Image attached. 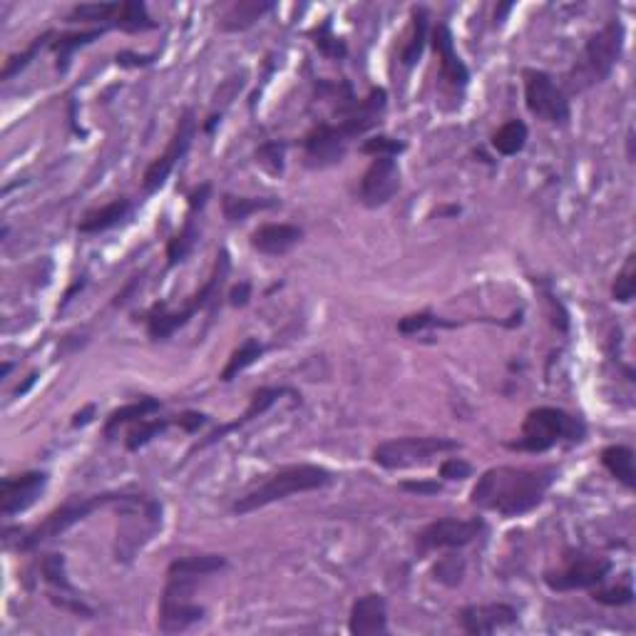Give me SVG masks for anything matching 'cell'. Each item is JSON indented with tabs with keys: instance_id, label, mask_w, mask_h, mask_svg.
Returning a JSON list of instances; mask_svg holds the SVG:
<instances>
[{
	"instance_id": "47",
	"label": "cell",
	"mask_w": 636,
	"mask_h": 636,
	"mask_svg": "<svg viewBox=\"0 0 636 636\" xmlns=\"http://www.w3.org/2000/svg\"><path fill=\"white\" fill-rule=\"evenodd\" d=\"M152 58L149 55H135V53H120L117 55V65L122 68H140V65H149Z\"/></svg>"
},
{
	"instance_id": "3",
	"label": "cell",
	"mask_w": 636,
	"mask_h": 636,
	"mask_svg": "<svg viewBox=\"0 0 636 636\" xmlns=\"http://www.w3.org/2000/svg\"><path fill=\"white\" fill-rule=\"evenodd\" d=\"M622 50H624V25L619 20H612L587 40V45L582 50V58L569 72V90L582 92V90L607 80L609 72L622 58Z\"/></svg>"
},
{
	"instance_id": "27",
	"label": "cell",
	"mask_w": 636,
	"mask_h": 636,
	"mask_svg": "<svg viewBox=\"0 0 636 636\" xmlns=\"http://www.w3.org/2000/svg\"><path fill=\"white\" fill-rule=\"evenodd\" d=\"M155 410H159V400H155V398H140V400H135V403L122 405V408L112 410L110 418H107L105 435L110 438L120 425L132 423V420H145L147 415L155 413Z\"/></svg>"
},
{
	"instance_id": "32",
	"label": "cell",
	"mask_w": 636,
	"mask_h": 636,
	"mask_svg": "<svg viewBox=\"0 0 636 636\" xmlns=\"http://www.w3.org/2000/svg\"><path fill=\"white\" fill-rule=\"evenodd\" d=\"M425 38H428V10L413 8V30H410V40L405 43L403 55H400L405 65H415L418 58L423 55Z\"/></svg>"
},
{
	"instance_id": "12",
	"label": "cell",
	"mask_w": 636,
	"mask_h": 636,
	"mask_svg": "<svg viewBox=\"0 0 636 636\" xmlns=\"http://www.w3.org/2000/svg\"><path fill=\"white\" fill-rule=\"evenodd\" d=\"M194 132H197V120H194L192 110H187V112L179 117L177 130H174V135L172 140H169L167 149H164L162 155L157 157L155 162L147 167L145 177H142V189H145L147 194L157 192V189L167 182V177L172 174L177 162H182V157L187 155V149L192 147Z\"/></svg>"
},
{
	"instance_id": "16",
	"label": "cell",
	"mask_w": 636,
	"mask_h": 636,
	"mask_svg": "<svg viewBox=\"0 0 636 636\" xmlns=\"http://www.w3.org/2000/svg\"><path fill=\"white\" fill-rule=\"evenodd\" d=\"M460 622L467 634H492L502 627H510L517 622V609L510 604H473L460 612Z\"/></svg>"
},
{
	"instance_id": "10",
	"label": "cell",
	"mask_w": 636,
	"mask_h": 636,
	"mask_svg": "<svg viewBox=\"0 0 636 636\" xmlns=\"http://www.w3.org/2000/svg\"><path fill=\"white\" fill-rule=\"evenodd\" d=\"M612 569V562L599 554H574L567 557L564 567L552 569L544 574V584L554 592H574V589H589L604 582Z\"/></svg>"
},
{
	"instance_id": "46",
	"label": "cell",
	"mask_w": 636,
	"mask_h": 636,
	"mask_svg": "<svg viewBox=\"0 0 636 636\" xmlns=\"http://www.w3.org/2000/svg\"><path fill=\"white\" fill-rule=\"evenodd\" d=\"M177 425H182L187 433H194V430H199L202 425H207V415L202 413H182L179 418H177Z\"/></svg>"
},
{
	"instance_id": "22",
	"label": "cell",
	"mask_w": 636,
	"mask_h": 636,
	"mask_svg": "<svg viewBox=\"0 0 636 636\" xmlns=\"http://www.w3.org/2000/svg\"><path fill=\"white\" fill-rule=\"evenodd\" d=\"M286 393V388H261V390H256L254 396H251V403H249V408H246V413L241 415L239 420H234V423H229V425H224V428H219V430H214L207 440L202 443V448L204 445H209V443H217L219 438H224L226 433H232V430H236L239 425H244V423H249V420H254V418H259V415H264L266 410H269L271 405L276 403V398L279 396H284Z\"/></svg>"
},
{
	"instance_id": "36",
	"label": "cell",
	"mask_w": 636,
	"mask_h": 636,
	"mask_svg": "<svg viewBox=\"0 0 636 636\" xmlns=\"http://www.w3.org/2000/svg\"><path fill=\"white\" fill-rule=\"evenodd\" d=\"M636 294V256L631 254L627 259V264H624V269L617 274V281H614V286H612V296H614V301H619V304H629V301L634 299Z\"/></svg>"
},
{
	"instance_id": "38",
	"label": "cell",
	"mask_w": 636,
	"mask_h": 636,
	"mask_svg": "<svg viewBox=\"0 0 636 636\" xmlns=\"http://www.w3.org/2000/svg\"><path fill=\"white\" fill-rule=\"evenodd\" d=\"M284 155H286V145L274 140V142H264L256 149V164H261L269 174L284 172Z\"/></svg>"
},
{
	"instance_id": "31",
	"label": "cell",
	"mask_w": 636,
	"mask_h": 636,
	"mask_svg": "<svg viewBox=\"0 0 636 636\" xmlns=\"http://www.w3.org/2000/svg\"><path fill=\"white\" fill-rule=\"evenodd\" d=\"M115 25L122 30H130V33L157 28L155 20L147 15L145 3H140V0L120 3V10H117V15H115Z\"/></svg>"
},
{
	"instance_id": "28",
	"label": "cell",
	"mask_w": 636,
	"mask_h": 636,
	"mask_svg": "<svg viewBox=\"0 0 636 636\" xmlns=\"http://www.w3.org/2000/svg\"><path fill=\"white\" fill-rule=\"evenodd\" d=\"M276 199H254V197H234V194H224L222 212L226 222H244L246 217L254 212H264L276 207Z\"/></svg>"
},
{
	"instance_id": "41",
	"label": "cell",
	"mask_w": 636,
	"mask_h": 636,
	"mask_svg": "<svg viewBox=\"0 0 636 636\" xmlns=\"http://www.w3.org/2000/svg\"><path fill=\"white\" fill-rule=\"evenodd\" d=\"M313 43H316V48L323 53V55H328V58H343L346 55V45H343V40L336 38V35H331V25H321V28L316 30V35H313Z\"/></svg>"
},
{
	"instance_id": "5",
	"label": "cell",
	"mask_w": 636,
	"mask_h": 636,
	"mask_svg": "<svg viewBox=\"0 0 636 636\" xmlns=\"http://www.w3.org/2000/svg\"><path fill=\"white\" fill-rule=\"evenodd\" d=\"M460 445L448 438H433V435H420V438H396L381 443L373 450V460L386 470H408L418 465L433 463V458L443 453H453Z\"/></svg>"
},
{
	"instance_id": "8",
	"label": "cell",
	"mask_w": 636,
	"mask_h": 636,
	"mask_svg": "<svg viewBox=\"0 0 636 636\" xmlns=\"http://www.w3.org/2000/svg\"><path fill=\"white\" fill-rule=\"evenodd\" d=\"M525 102L532 115L550 122L564 125L569 117V102L564 90L542 70H525Z\"/></svg>"
},
{
	"instance_id": "34",
	"label": "cell",
	"mask_w": 636,
	"mask_h": 636,
	"mask_svg": "<svg viewBox=\"0 0 636 636\" xmlns=\"http://www.w3.org/2000/svg\"><path fill=\"white\" fill-rule=\"evenodd\" d=\"M465 577V559L458 554H445L435 562L433 579L445 587H458Z\"/></svg>"
},
{
	"instance_id": "44",
	"label": "cell",
	"mask_w": 636,
	"mask_h": 636,
	"mask_svg": "<svg viewBox=\"0 0 636 636\" xmlns=\"http://www.w3.org/2000/svg\"><path fill=\"white\" fill-rule=\"evenodd\" d=\"M433 323H443V321H438L430 311H423V313H413V316L400 318L398 331L405 333V336H413V333H418V331H423V328L428 326H433Z\"/></svg>"
},
{
	"instance_id": "20",
	"label": "cell",
	"mask_w": 636,
	"mask_h": 636,
	"mask_svg": "<svg viewBox=\"0 0 636 636\" xmlns=\"http://www.w3.org/2000/svg\"><path fill=\"white\" fill-rule=\"evenodd\" d=\"M301 236H304V232L294 224H264L251 234V246L266 256H281V254L294 249Z\"/></svg>"
},
{
	"instance_id": "15",
	"label": "cell",
	"mask_w": 636,
	"mask_h": 636,
	"mask_svg": "<svg viewBox=\"0 0 636 636\" xmlns=\"http://www.w3.org/2000/svg\"><path fill=\"white\" fill-rule=\"evenodd\" d=\"M306 159L311 167H331L343 159L348 147L346 132L338 125H318L306 135Z\"/></svg>"
},
{
	"instance_id": "14",
	"label": "cell",
	"mask_w": 636,
	"mask_h": 636,
	"mask_svg": "<svg viewBox=\"0 0 636 636\" xmlns=\"http://www.w3.org/2000/svg\"><path fill=\"white\" fill-rule=\"evenodd\" d=\"M48 485L45 473H25L15 477H5L0 482V512L10 517L15 512L28 510L33 502L38 500L40 492Z\"/></svg>"
},
{
	"instance_id": "35",
	"label": "cell",
	"mask_w": 636,
	"mask_h": 636,
	"mask_svg": "<svg viewBox=\"0 0 636 636\" xmlns=\"http://www.w3.org/2000/svg\"><path fill=\"white\" fill-rule=\"evenodd\" d=\"M105 33V28L100 30H87V33H75V35H63V38H58L55 43H53V50L60 55V70L68 68V58L75 53L78 48H82V45H87V43H92V40H97L100 35Z\"/></svg>"
},
{
	"instance_id": "7",
	"label": "cell",
	"mask_w": 636,
	"mask_h": 636,
	"mask_svg": "<svg viewBox=\"0 0 636 636\" xmlns=\"http://www.w3.org/2000/svg\"><path fill=\"white\" fill-rule=\"evenodd\" d=\"M226 274H229V254L222 249L219 254H217V261H214L212 276L207 279V284L194 294L192 299L187 301V306H184L182 311H174V313H157V316L149 318V326H147L149 338L164 341V338L172 336L177 328H182L184 323H189V318H192L197 311H202L207 304H212V301L217 299V294H219V289H222Z\"/></svg>"
},
{
	"instance_id": "50",
	"label": "cell",
	"mask_w": 636,
	"mask_h": 636,
	"mask_svg": "<svg viewBox=\"0 0 636 636\" xmlns=\"http://www.w3.org/2000/svg\"><path fill=\"white\" fill-rule=\"evenodd\" d=\"M249 294H251L249 284H239V286H234L232 294H229V301H232V306H244V304L249 301Z\"/></svg>"
},
{
	"instance_id": "11",
	"label": "cell",
	"mask_w": 636,
	"mask_h": 636,
	"mask_svg": "<svg viewBox=\"0 0 636 636\" xmlns=\"http://www.w3.org/2000/svg\"><path fill=\"white\" fill-rule=\"evenodd\" d=\"M485 530V522L482 520H458V517H445V520L430 522L428 527L418 532V540L415 547L420 554L435 550H458L465 547Z\"/></svg>"
},
{
	"instance_id": "18",
	"label": "cell",
	"mask_w": 636,
	"mask_h": 636,
	"mask_svg": "<svg viewBox=\"0 0 636 636\" xmlns=\"http://www.w3.org/2000/svg\"><path fill=\"white\" fill-rule=\"evenodd\" d=\"M433 48L438 53L440 60V75L445 82H450L453 87H465L470 80V72L465 68V63L460 60V55L455 53L453 33L448 25H438L433 30Z\"/></svg>"
},
{
	"instance_id": "43",
	"label": "cell",
	"mask_w": 636,
	"mask_h": 636,
	"mask_svg": "<svg viewBox=\"0 0 636 636\" xmlns=\"http://www.w3.org/2000/svg\"><path fill=\"white\" fill-rule=\"evenodd\" d=\"M592 599L599 604H609V607H622V604H631L634 592L631 587H614V589H599L592 592Z\"/></svg>"
},
{
	"instance_id": "40",
	"label": "cell",
	"mask_w": 636,
	"mask_h": 636,
	"mask_svg": "<svg viewBox=\"0 0 636 636\" xmlns=\"http://www.w3.org/2000/svg\"><path fill=\"white\" fill-rule=\"evenodd\" d=\"M405 149L403 142H398V140H393V137H373V140H366L363 142V147H361V152L363 155H373V157H396L400 155Z\"/></svg>"
},
{
	"instance_id": "2",
	"label": "cell",
	"mask_w": 636,
	"mask_h": 636,
	"mask_svg": "<svg viewBox=\"0 0 636 636\" xmlns=\"http://www.w3.org/2000/svg\"><path fill=\"white\" fill-rule=\"evenodd\" d=\"M331 482V473L326 467H318V465H289V467H281L279 473L269 475L266 480L261 482L259 487L249 490L244 497L234 502L232 510L236 515H249L254 510H261L271 502L286 500L296 492H311L318 487H326Z\"/></svg>"
},
{
	"instance_id": "25",
	"label": "cell",
	"mask_w": 636,
	"mask_h": 636,
	"mask_svg": "<svg viewBox=\"0 0 636 636\" xmlns=\"http://www.w3.org/2000/svg\"><path fill=\"white\" fill-rule=\"evenodd\" d=\"M127 212H130V202H127V199H115V202L105 204L102 209H95V212L85 214V219L80 222L78 229L82 234L105 232V229H110V226H115V224L122 222V219L127 217Z\"/></svg>"
},
{
	"instance_id": "17",
	"label": "cell",
	"mask_w": 636,
	"mask_h": 636,
	"mask_svg": "<svg viewBox=\"0 0 636 636\" xmlns=\"http://www.w3.org/2000/svg\"><path fill=\"white\" fill-rule=\"evenodd\" d=\"M348 629L353 636H378L388 631V609L386 599L381 594L358 597L351 607Z\"/></svg>"
},
{
	"instance_id": "24",
	"label": "cell",
	"mask_w": 636,
	"mask_h": 636,
	"mask_svg": "<svg viewBox=\"0 0 636 636\" xmlns=\"http://www.w3.org/2000/svg\"><path fill=\"white\" fill-rule=\"evenodd\" d=\"M224 567H226V557H222V554H197V557L174 559L172 564L167 567V574L204 579L214 574V572H222Z\"/></svg>"
},
{
	"instance_id": "33",
	"label": "cell",
	"mask_w": 636,
	"mask_h": 636,
	"mask_svg": "<svg viewBox=\"0 0 636 636\" xmlns=\"http://www.w3.org/2000/svg\"><path fill=\"white\" fill-rule=\"evenodd\" d=\"M120 10V3H80L70 13V20H85V23H112Z\"/></svg>"
},
{
	"instance_id": "37",
	"label": "cell",
	"mask_w": 636,
	"mask_h": 636,
	"mask_svg": "<svg viewBox=\"0 0 636 636\" xmlns=\"http://www.w3.org/2000/svg\"><path fill=\"white\" fill-rule=\"evenodd\" d=\"M167 420H137V425L127 435V448L130 450H140L142 445H147L149 440H155L157 435L164 433Z\"/></svg>"
},
{
	"instance_id": "13",
	"label": "cell",
	"mask_w": 636,
	"mask_h": 636,
	"mask_svg": "<svg viewBox=\"0 0 636 636\" xmlns=\"http://www.w3.org/2000/svg\"><path fill=\"white\" fill-rule=\"evenodd\" d=\"M400 189V169L396 157H376L361 179V202L376 209L388 204Z\"/></svg>"
},
{
	"instance_id": "39",
	"label": "cell",
	"mask_w": 636,
	"mask_h": 636,
	"mask_svg": "<svg viewBox=\"0 0 636 636\" xmlns=\"http://www.w3.org/2000/svg\"><path fill=\"white\" fill-rule=\"evenodd\" d=\"M43 577L48 579L50 584H55L63 592H72L68 582V574H65V557L63 554H48L43 559Z\"/></svg>"
},
{
	"instance_id": "19",
	"label": "cell",
	"mask_w": 636,
	"mask_h": 636,
	"mask_svg": "<svg viewBox=\"0 0 636 636\" xmlns=\"http://www.w3.org/2000/svg\"><path fill=\"white\" fill-rule=\"evenodd\" d=\"M383 110H386V90H383V87H376V90H371V95H368L363 102L353 105V110L338 122V127L346 132L348 140H351V137L366 135L368 130L376 125Z\"/></svg>"
},
{
	"instance_id": "23",
	"label": "cell",
	"mask_w": 636,
	"mask_h": 636,
	"mask_svg": "<svg viewBox=\"0 0 636 636\" xmlns=\"http://www.w3.org/2000/svg\"><path fill=\"white\" fill-rule=\"evenodd\" d=\"M602 463L609 473L614 475L624 487L634 490L636 487V470H634V450L627 445H609L602 450Z\"/></svg>"
},
{
	"instance_id": "1",
	"label": "cell",
	"mask_w": 636,
	"mask_h": 636,
	"mask_svg": "<svg viewBox=\"0 0 636 636\" xmlns=\"http://www.w3.org/2000/svg\"><path fill=\"white\" fill-rule=\"evenodd\" d=\"M554 482V467H492L473 487L475 507L497 512L500 517H520L535 510Z\"/></svg>"
},
{
	"instance_id": "30",
	"label": "cell",
	"mask_w": 636,
	"mask_h": 636,
	"mask_svg": "<svg viewBox=\"0 0 636 636\" xmlns=\"http://www.w3.org/2000/svg\"><path fill=\"white\" fill-rule=\"evenodd\" d=\"M261 353H264V346H261L259 341H256V338H246V341H244V343H241V346L234 351L232 358L226 361V368L222 371L224 383L234 381V378L239 376L241 371H246L251 363H256Z\"/></svg>"
},
{
	"instance_id": "21",
	"label": "cell",
	"mask_w": 636,
	"mask_h": 636,
	"mask_svg": "<svg viewBox=\"0 0 636 636\" xmlns=\"http://www.w3.org/2000/svg\"><path fill=\"white\" fill-rule=\"evenodd\" d=\"M271 8H274V3H269V0H239V3H234L232 8L224 13L222 30H226V33H241V30L251 28L256 20L264 18Z\"/></svg>"
},
{
	"instance_id": "4",
	"label": "cell",
	"mask_w": 636,
	"mask_h": 636,
	"mask_svg": "<svg viewBox=\"0 0 636 636\" xmlns=\"http://www.w3.org/2000/svg\"><path fill=\"white\" fill-rule=\"evenodd\" d=\"M584 438V425L579 423L574 415L564 413L559 408H537L525 418L522 435L517 443H512L515 450H527V453H544L562 440H582Z\"/></svg>"
},
{
	"instance_id": "29",
	"label": "cell",
	"mask_w": 636,
	"mask_h": 636,
	"mask_svg": "<svg viewBox=\"0 0 636 636\" xmlns=\"http://www.w3.org/2000/svg\"><path fill=\"white\" fill-rule=\"evenodd\" d=\"M197 239H199V229H197V219H194V214L189 212L182 232L177 234V236H172L169 244H167V264H169V266L182 264V261L189 256V251L194 249Z\"/></svg>"
},
{
	"instance_id": "6",
	"label": "cell",
	"mask_w": 636,
	"mask_h": 636,
	"mask_svg": "<svg viewBox=\"0 0 636 636\" xmlns=\"http://www.w3.org/2000/svg\"><path fill=\"white\" fill-rule=\"evenodd\" d=\"M197 584H199V579L167 574V587L162 592L159 619H157V627H159L162 634L184 631V629H189L204 617V609L199 604H194L192 599Z\"/></svg>"
},
{
	"instance_id": "9",
	"label": "cell",
	"mask_w": 636,
	"mask_h": 636,
	"mask_svg": "<svg viewBox=\"0 0 636 636\" xmlns=\"http://www.w3.org/2000/svg\"><path fill=\"white\" fill-rule=\"evenodd\" d=\"M115 500H117V495H97V497H85V500H80V497L68 500L65 505H60L55 512H50L48 517H45V522L30 532L28 537L23 540V550H33V547H38V544H43V542L53 540V537H60V535H63L65 530H70L75 522L85 520L87 515H92V512L100 510L102 505Z\"/></svg>"
},
{
	"instance_id": "49",
	"label": "cell",
	"mask_w": 636,
	"mask_h": 636,
	"mask_svg": "<svg viewBox=\"0 0 636 636\" xmlns=\"http://www.w3.org/2000/svg\"><path fill=\"white\" fill-rule=\"evenodd\" d=\"M209 192H212V187H209V184H202L197 192H192V197H189V209H192V214L197 212V209H202L204 204H207Z\"/></svg>"
},
{
	"instance_id": "48",
	"label": "cell",
	"mask_w": 636,
	"mask_h": 636,
	"mask_svg": "<svg viewBox=\"0 0 636 636\" xmlns=\"http://www.w3.org/2000/svg\"><path fill=\"white\" fill-rule=\"evenodd\" d=\"M400 487L408 492H418V495H435L440 492V482H403Z\"/></svg>"
},
{
	"instance_id": "26",
	"label": "cell",
	"mask_w": 636,
	"mask_h": 636,
	"mask_svg": "<svg viewBox=\"0 0 636 636\" xmlns=\"http://www.w3.org/2000/svg\"><path fill=\"white\" fill-rule=\"evenodd\" d=\"M527 137H530L527 125H525L522 120H510V122H505V125L492 135V147H495L500 155L512 157L525 149V145H527Z\"/></svg>"
},
{
	"instance_id": "42",
	"label": "cell",
	"mask_w": 636,
	"mask_h": 636,
	"mask_svg": "<svg viewBox=\"0 0 636 636\" xmlns=\"http://www.w3.org/2000/svg\"><path fill=\"white\" fill-rule=\"evenodd\" d=\"M48 38H50V33H45L43 38H35V43H33V45H30V48L25 50V53H20V55H13V58H10L8 63H5V68H3V80H10V78H13V75H15V72H18V70L25 68L30 60L35 58V53H38V50L43 48V45H45V40H48Z\"/></svg>"
},
{
	"instance_id": "45",
	"label": "cell",
	"mask_w": 636,
	"mask_h": 636,
	"mask_svg": "<svg viewBox=\"0 0 636 636\" xmlns=\"http://www.w3.org/2000/svg\"><path fill=\"white\" fill-rule=\"evenodd\" d=\"M473 475V465L465 463L463 458H450L440 465V477L443 480H465Z\"/></svg>"
}]
</instances>
